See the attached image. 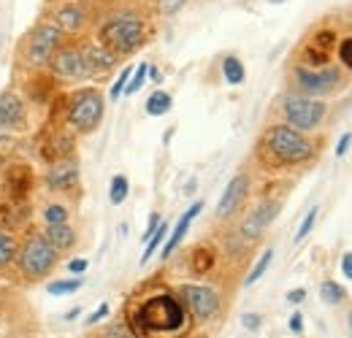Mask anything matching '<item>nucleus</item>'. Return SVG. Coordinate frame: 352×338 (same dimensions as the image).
Instances as JSON below:
<instances>
[{"label": "nucleus", "mask_w": 352, "mask_h": 338, "mask_svg": "<svg viewBox=\"0 0 352 338\" xmlns=\"http://www.w3.org/2000/svg\"><path fill=\"white\" fill-rule=\"evenodd\" d=\"M290 330H293V333H301V330H304V317H301V311H296V314L290 317Z\"/></svg>", "instance_id": "obj_44"}, {"label": "nucleus", "mask_w": 352, "mask_h": 338, "mask_svg": "<svg viewBox=\"0 0 352 338\" xmlns=\"http://www.w3.org/2000/svg\"><path fill=\"white\" fill-rule=\"evenodd\" d=\"M268 3H285V0H268Z\"/></svg>", "instance_id": "obj_47"}, {"label": "nucleus", "mask_w": 352, "mask_h": 338, "mask_svg": "<svg viewBox=\"0 0 352 338\" xmlns=\"http://www.w3.org/2000/svg\"><path fill=\"white\" fill-rule=\"evenodd\" d=\"M350 330H352V311H350Z\"/></svg>", "instance_id": "obj_49"}, {"label": "nucleus", "mask_w": 352, "mask_h": 338, "mask_svg": "<svg viewBox=\"0 0 352 338\" xmlns=\"http://www.w3.org/2000/svg\"><path fill=\"white\" fill-rule=\"evenodd\" d=\"M16 252H19L16 238L11 233H0V268L8 265L11 260H16Z\"/></svg>", "instance_id": "obj_29"}, {"label": "nucleus", "mask_w": 352, "mask_h": 338, "mask_svg": "<svg viewBox=\"0 0 352 338\" xmlns=\"http://www.w3.org/2000/svg\"><path fill=\"white\" fill-rule=\"evenodd\" d=\"M46 3H49V5H52V3H60V0H46Z\"/></svg>", "instance_id": "obj_48"}, {"label": "nucleus", "mask_w": 352, "mask_h": 338, "mask_svg": "<svg viewBox=\"0 0 352 338\" xmlns=\"http://www.w3.org/2000/svg\"><path fill=\"white\" fill-rule=\"evenodd\" d=\"M328 114V106L322 100H314L309 95H285L282 100V117H285V125L296 127L301 133H309L314 127H320V122L325 120Z\"/></svg>", "instance_id": "obj_7"}, {"label": "nucleus", "mask_w": 352, "mask_h": 338, "mask_svg": "<svg viewBox=\"0 0 352 338\" xmlns=\"http://www.w3.org/2000/svg\"><path fill=\"white\" fill-rule=\"evenodd\" d=\"M52 16L49 22H54L65 36H74V33H82L89 22V11L82 0H60V3H52Z\"/></svg>", "instance_id": "obj_11"}, {"label": "nucleus", "mask_w": 352, "mask_h": 338, "mask_svg": "<svg viewBox=\"0 0 352 338\" xmlns=\"http://www.w3.org/2000/svg\"><path fill=\"white\" fill-rule=\"evenodd\" d=\"M261 155L271 166H301L314 157V144L290 125H271L261 138Z\"/></svg>", "instance_id": "obj_2"}, {"label": "nucleus", "mask_w": 352, "mask_h": 338, "mask_svg": "<svg viewBox=\"0 0 352 338\" xmlns=\"http://www.w3.org/2000/svg\"><path fill=\"white\" fill-rule=\"evenodd\" d=\"M106 338H138V336H135V330H133L131 325H125V322H117V325H111V328H109Z\"/></svg>", "instance_id": "obj_36"}, {"label": "nucleus", "mask_w": 352, "mask_h": 338, "mask_svg": "<svg viewBox=\"0 0 352 338\" xmlns=\"http://www.w3.org/2000/svg\"><path fill=\"white\" fill-rule=\"evenodd\" d=\"M57 260H60V252L49 244L44 233H33L30 238H25V244L16 252V265L28 279H44L57 265Z\"/></svg>", "instance_id": "obj_6"}, {"label": "nucleus", "mask_w": 352, "mask_h": 338, "mask_svg": "<svg viewBox=\"0 0 352 338\" xmlns=\"http://www.w3.org/2000/svg\"><path fill=\"white\" fill-rule=\"evenodd\" d=\"M304 297H307V290H304V287H301V290H290V293H287V303H301Z\"/></svg>", "instance_id": "obj_45"}, {"label": "nucleus", "mask_w": 352, "mask_h": 338, "mask_svg": "<svg viewBox=\"0 0 352 338\" xmlns=\"http://www.w3.org/2000/svg\"><path fill=\"white\" fill-rule=\"evenodd\" d=\"M28 187H30V173H28V168L8 170V190H11L14 198H25L28 195Z\"/></svg>", "instance_id": "obj_24"}, {"label": "nucleus", "mask_w": 352, "mask_h": 338, "mask_svg": "<svg viewBox=\"0 0 352 338\" xmlns=\"http://www.w3.org/2000/svg\"><path fill=\"white\" fill-rule=\"evenodd\" d=\"M63 41H65V33H63L54 22L41 19V22H36V25L19 38L16 57H19L22 65H28V68H38V65H46V63H49L52 52H54Z\"/></svg>", "instance_id": "obj_5"}, {"label": "nucleus", "mask_w": 352, "mask_h": 338, "mask_svg": "<svg viewBox=\"0 0 352 338\" xmlns=\"http://www.w3.org/2000/svg\"><path fill=\"white\" fill-rule=\"evenodd\" d=\"M317 214H320L317 206H314V209H309V214L304 216V222H301V227H298V233H296V244H301L309 233H311V227H314V222H317Z\"/></svg>", "instance_id": "obj_33"}, {"label": "nucleus", "mask_w": 352, "mask_h": 338, "mask_svg": "<svg viewBox=\"0 0 352 338\" xmlns=\"http://www.w3.org/2000/svg\"><path fill=\"white\" fill-rule=\"evenodd\" d=\"M46 184H49L52 190H60V192L74 190V187L79 184V166H76L71 157L54 163V166L49 168V173H46Z\"/></svg>", "instance_id": "obj_16"}, {"label": "nucleus", "mask_w": 352, "mask_h": 338, "mask_svg": "<svg viewBox=\"0 0 352 338\" xmlns=\"http://www.w3.org/2000/svg\"><path fill=\"white\" fill-rule=\"evenodd\" d=\"M146 74H149V65L141 63V65L131 74V82H128V87H125V95H135V92L144 87V82H146Z\"/></svg>", "instance_id": "obj_31"}, {"label": "nucleus", "mask_w": 352, "mask_h": 338, "mask_svg": "<svg viewBox=\"0 0 352 338\" xmlns=\"http://www.w3.org/2000/svg\"><path fill=\"white\" fill-rule=\"evenodd\" d=\"M82 284H85L82 279H57V282L46 284V293L49 295H71V293H79Z\"/></svg>", "instance_id": "obj_27"}, {"label": "nucleus", "mask_w": 352, "mask_h": 338, "mask_svg": "<svg viewBox=\"0 0 352 338\" xmlns=\"http://www.w3.org/2000/svg\"><path fill=\"white\" fill-rule=\"evenodd\" d=\"M103 114H106V103L100 89L95 87H82L71 92L65 100V122L74 133H82V135L95 133L103 122Z\"/></svg>", "instance_id": "obj_4"}, {"label": "nucleus", "mask_w": 352, "mask_h": 338, "mask_svg": "<svg viewBox=\"0 0 352 338\" xmlns=\"http://www.w3.org/2000/svg\"><path fill=\"white\" fill-rule=\"evenodd\" d=\"M311 43H317L320 49L331 52V49H333V43H339V41H336V33H333V30H317V33H314V38H311Z\"/></svg>", "instance_id": "obj_34"}, {"label": "nucleus", "mask_w": 352, "mask_h": 338, "mask_svg": "<svg viewBox=\"0 0 352 338\" xmlns=\"http://www.w3.org/2000/svg\"><path fill=\"white\" fill-rule=\"evenodd\" d=\"M204 212V203L198 201V203H192L187 212L182 214V219L176 222V227H174V233H171V238H166V247H163V260H168L171 254H174V249L182 244V238L187 236V230H190V225H192V219L198 216V214Z\"/></svg>", "instance_id": "obj_17"}, {"label": "nucleus", "mask_w": 352, "mask_h": 338, "mask_svg": "<svg viewBox=\"0 0 352 338\" xmlns=\"http://www.w3.org/2000/svg\"><path fill=\"white\" fill-rule=\"evenodd\" d=\"M342 273H344V279H350L352 282V252H344L342 254Z\"/></svg>", "instance_id": "obj_42"}, {"label": "nucleus", "mask_w": 352, "mask_h": 338, "mask_svg": "<svg viewBox=\"0 0 352 338\" xmlns=\"http://www.w3.org/2000/svg\"><path fill=\"white\" fill-rule=\"evenodd\" d=\"M87 260H85V257H74V260H71V262H68V268H71V271H74V273H85V271H87Z\"/></svg>", "instance_id": "obj_43"}, {"label": "nucleus", "mask_w": 352, "mask_h": 338, "mask_svg": "<svg viewBox=\"0 0 352 338\" xmlns=\"http://www.w3.org/2000/svg\"><path fill=\"white\" fill-rule=\"evenodd\" d=\"M179 295L184 300V306L192 311V317L201 319V322L212 319L220 311V295L212 287H204V284H182L179 287Z\"/></svg>", "instance_id": "obj_10"}, {"label": "nucleus", "mask_w": 352, "mask_h": 338, "mask_svg": "<svg viewBox=\"0 0 352 338\" xmlns=\"http://www.w3.org/2000/svg\"><path fill=\"white\" fill-rule=\"evenodd\" d=\"M76 317H79V308H71V311L65 314V319H76Z\"/></svg>", "instance_id": "obj_46"}, {"label": "nucleus", "mask_w": 352, "mask_h": 338, "mask_svg": "<svg viewBox=\"0 0 352 338\" xmlns=\"http://www.w3.org/2000/svg\"><path fill=\"white\" fill-rule=\"evenodd\" d=\"M279 209H282V201H263L258 209H252L250 216H247V219L241 222V227H239L241 238H244V241H255L265 227L274 222V216L279 214Z\"/></svg>", "instance_id": "obj_12"}, {"label": "nucleus", "mask_w": 352, "mask_h": 338, "mask_svg": "<svg viewBox=\"0 0 352 338\" xmlns=\"http://www.w3.org/2000/svg\"><path fill=\"white\" fill-rule=\"evenodd\" d=\"M131 74H133V68H125V71L120 74V79L114 82L111 92H109V98H111V100H120V95H125V87H128V82H131Z\"/></svg>", "instance_id": "obj_35"}, {"label": "nucleus", "mask_w": 352, "mask_h": 338, "mask_svg": "<svg viewBox=\"0 0 352 338\" xmlns=\"http://www.w3.org/2000/svg\"><path fill=\"white\" fill-rule=\"evenodd\" d=\"M261 322H263V319H261V314H244V317H241V325H244L247 330H258V328H261Z\"/></svg>", "instance_id": "obj_40"}, {"label": "nucleus", "mask_w": 352, "mask_h": 338, "mask_svg": "<svg viewBox=\"0 0 352 338\" xmlns=\"http://www.w3.org/2000/svg\"><path fill=\"white\" fill-rule=\"evenodd\" d=\"M171 106H174V100H171V95L163 92V89H157V92H152V95L146 98V114H149V117H163V114L171 111Z\"/></svg>", "instance_id": "obj_23"}, {"label": "nucleus", "mask_w": 352, "mask_h": 338, "mask_svg": "<svg viewBox=\"0 0 352 338\" xmlns=\"http://www.w3.org/2000/svg\"><path fill=\"white\" fill-rule=\"evenodd\" d=\"M214 252L209 249V247H195L192 249V254H190V271L195 273V276H204V273H209L212 268H214Z\"/></svg>", "instance_id": "obj_20"}, {"label": "nucleus", "mask_w": 352, "mask_h": 338, "mask_svg": "<svg viewBox=\"0 0 352 338\" xmlns=\"http://www.w3.org/2000/svg\"><path fill=\"white\" fill-rule=\"evenodd\" d=\"M146 33H149L146 19L138 11H120L109 19H103V25L98 27V41L109 52H114L117 57H125L144 46Z\"/></svg>", "instance_id": "obj_3"}, {"label": "nucleus", "mask_w": 352, "mask_h": 338, "mask_svg": "<svg viewBox=\"0 0 352 338\" xmlns=\"http://www.w3.org/2000/svg\"><path fill=\"white\" fill-rule=\"evenodd\" d=\"M350 144H352V133H344L339 138V144H336V157H344L350 152Z\"/></svg>", "instance_id": "obj_41"}, {"label": "nucleus", "mask_w": 352, "mask_h": 338, "mask_svg": "<svg viewBox=\"0 0 352 338\" xmlns=\"http://www.w3.org/2000/svg\"><path fill=\"white\" fill-rule=\"evenodd\" d=\"M0 127H8V130L25 127V103L11 89L0 92Z\"/></svg>", "instance_id": "obj_15"}, {"label": "nucleus", "mask_w": 352, "mask_h": 338, "mask_svg": "<svg viewBox=\"0 0 352 338\" xmlns=\"http://www.w3.org/2000/svg\"><path fill=\"white\" fill-rule=\"evenodd\" d=\"M271 260H274V249H271V247H268V249H265V252L261 254V260H258V262H255V268H252V271H250V276H247V282H244V284H247V287H252V284H255V282H258V279H261V276H263L265 271H268V265H271Z\"/></svg>", "instance_id": "obj_30"}, {"label": "nucleus", "mask_w": 352, "mask_h": 338, "mask_svg": "<svg viewBox=\"0 0 352 338\" xmlns=\"http://www.w3.org/2000/svg\"><path fill=\"white\" fill-rule=\"evenodd\" d=\"M44 219L46 225H63V222H68V209L60 203H52V206H46Z\"/></svg>", "instance_id": "obj_32"}, {"label": "nucleus", "mask_w": 352, "mask_h": 338, "mask_svg": "<svg viewBox=\"0 0 352 338\" xmlns=\"http://www.w3.org/2000/svg\"><path fill=\"white\" fill-rule=\"evenodd\" d=\"M41 152H44V160H49V163L68 160V157H71V152H74V141H71V135H65V133L54 130V133L49 135V141L41 146Z\"/></svg>", "instance_id": "obj_18"}, {"label": "nucleus", "mask_w": 352, "mask_h": 338, "mask_svg": "<svg viewBox=\"0 0 352 338\" xmlns=\"http://www.w3.org/2000/svg\"><path fill=\"white\" fill-rule=\"evenodd\" d=\"M184 3H187V0H160V11H163L166 16H171V14H176Z\"/></svg>", "instance_id": "obj_38"}, {"label": "nucleus", "mask_w": 352, "mask_h": 338, "mask_svg": "<svg viewBox=\"0 0 352 338\" xmlns=\"http://www.w3.org/2000/svg\"><path fill=\"white\" fill-rule=\"evenodd\" d=\"M187 325V311L184 303L176 300L171 293L146 297L138 311L133 314V330L135 336H166V333H179Z\"/></svg>", "instance_id": "obj_1"}, {"label": "nucleus", "mask_w": 352, "mask_h": 338, "mask_svg": "<svg viewBox=\"0 0 352 338\" xmlns=\"http://www.w3.org/2000/svg\"><path fill=\"white\" fill-rule=\"evenodd\" d=\"M222 76L230 87H239L244 79H247V71H244V63L236 57V54H228L222 60Z\"/></svg>", "instance_id": "obj_21"}, {"label": "nucleus", "mask_w": 352, "mask_h": 338, "mask_svg": "<svg viewBox=\"0 0 352 338\" xmlns=\"http://www.w3.org/2000/svg\"><path fill=\"white\" fill-rule=\"evenodd\" d=\"M339 60H342V65H344V68H350L352 71V38L339 41Z\"/></svg>", "instance_id": "obj_37"}, {"label": "nucleus", "mask_w": 352, "mask_h": 338, "mask_svg": "<svg viewBox=\"0 0 352 338\" xmlns=\"http://www.w3.org/2000/svg\"><path fill=\"white\" fill-rule=\"evenodd\" d=\"M166 236H168V222H160L157 230L146 238V249H144V254H141V262H149V260H152V254L160 249V244L166 241Z\"/></svg>", "instance_id": "obj_26"}, {"label": "nucleus", "mask_w": 352, "mask_h": 338, "mask_svg": "<svg viewBox=\"0 0 352 338\" xmlns=\"http://www.w3.org/2000/svg\"><path fill=\"white\" fill-rule=\"evenodd\" d=\"M301 65H307V68L331 65V52H325V49H320L317 43L309 41L307 46H304V52H301Z\"/></svg>", "instance_id": "obj_22"}, {"label": "nucleus", "mask_w": 352, "mask_h": 338, "mask_svg": "<svg viewBox=\"0 0 352 338\" xmlns=\"http://www.w3.org/2000/svg\"><path fill=\"white\" fill-rule=\"evenodd\" d=\"M320 297H322V303H328V306H339V303L347 300V290H344L339 282L325 279L322 287H320Z\"/></svg>", "instance_id": "obj_25"}, {"label": "nucleus", "mask_w": 352, "mask_h": 338, "mask_svg": "<svg viewBox=\"0 0 352 338\" xmlns=\"http://www.w3.org/2000/svg\"><path fill=\"white\" fill-rule=\"evenodd\" d=\"M49 71L54 74V76H60V79H71V82H76V79H87L89 71L87 65H85V57H82V46L74 41H63L54 52H52V57H49Z\"/></svg>", "instance_id": "obj_9"}, {"label": "nucleus", "mask_w": 352, "mask_h": 338, "mask_svg": "<svg viewBox=\"0 0 352 338\" xmlns=\"http://www.w3.org/2000/svg\"><path fill=\"white\" fill-rule=\"evenodd\" d=\"M247 192H250V179H247L244 173H236V176L228 181V187H225V192H222L220 203H217V219H228V216H233L236 209L241 206V201L247 198Z\"/></svg>", "instance_id": "obj_14"}, {"label": "nucleus", "mask_w": 352, "mask_h": 338, "mask_svg": "<svg viewBox=\"0 0 352 338\" xmlns=\"http://www.w3.org/2000/svg\"><path fill=\"white\" fill-rule=\"evenodd\" d=\"M106 317H109V306L103 303L100 308H95L87 319H85V325H98V322H100V319H106Z\"/></svg>", "instance_id": "obj_39"}, {"label": "nucleus", "mask_w": 352, "mask_h": 338, "mask_svg": "<svg viewBox=\"0 0 352 338\" xmlns=\"http://www.w3.org/2000/svg\"><path fill=\"white\" fill-rule=\"evenodd\" d=\"M82 57H85V65H87L89 76H106L114 65H117V54L109 52L100 41H82Z\"/></svg>", "instance_id": "obj_13"}, {"label": "nucleus", "mask_w": 352, "mask_h": 338, "mask_svg": "<svg viewBox=\"0 0 352 338\" xmlns=\"http://www.w3.org/2000/svg\"><path fill=\"white\" fill-rule=\"evenodd\" d=\"M128 192H131V181H128L125 176H114V179H111V187H109V201H111L114 206H120V203H125Z\"/></svg>", "instance_id": "obj_28"}, {"label": "nucleus", "mask_w": 352, "mask_h": 338, "mask_svg": "<svg viewBox=\"0 0 352 338\" xmlns=\"http://www.w3.org/2000/svg\"><path fill=\"white\" fill-rule=\"evenodd\" d=\"M293 82L301 95H328L342 84V71L336 65H322V68H307V65H296L293 68Z\"/></svg>", "instance_id": "obj_8"}, {"label": "nucleus", "mask_w": 352, "mask_h": 338, "mask_svg": "<svg viewBox=\"0 0 352 338\" xmlns=\"http://www.w3.org/2000/svg\"><path fill=\"white\" fill-rule=\"evenodd\" d=\"M44 236L49 238V244H52L57 252L71 249V247L76 244V230H74L68 222H63V225H46Z\"/></svg>", "instance_id": "obj_19"}]
</instances>
